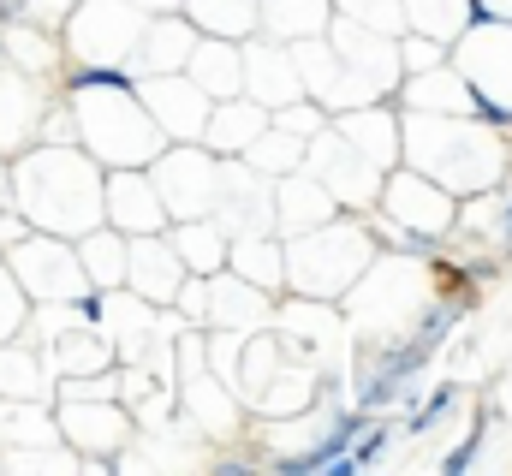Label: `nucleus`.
Here are the masks:
<instances>
[{
	"label": "nucleus",
	"instance_id": "nucleus-1",
	"mask_svg": "<svg viewBox=\"0 0 512 476\" xmlns=\"http://www.w3.org/2000/svg\"><path fill=\"white\" fill-rule=\"evenodd\" d=\"M459 316H465V304H447V298H441V304H429V316H423L417 340L435 352V346H441V334H453V322H459Z\"/></svg>",
	"mask_w": 512,
	"mask_h": 476
},
{
	"label": "nucleus",
	"instance_id": "nucleus-2",
	"mask_svg": "<svg viewBox=\"0 0 512 476\" xmlns=\"http://www.w3.org/2000/svg\"><path fill=\"white\" fill-rule=\"evenodd\" d=\"M72 90H131V78L120 66H78L72 72Z\"/></svg>",
	"mask_w": 512,
	"mask_h": 476
},
{
	"label": "nucleus",
	"instance_id": "nucleus-3",
	"mask_svg": "<svg viewBox=\"0 0 512 476\" xmlns=\"http://www.w3.org/2000/svg\"><path fill=\"white\" fill-rule=\"evenodd\" d=\"M453 405H459V387H435V399L411 417V435H429V423H435V417H447Z\"/></svg>",
	"mask_w": 512,
	"mask_h": 476
},
{
	"label": "nucleus",
	"instance_id": "nucleus-4",
	"mask_svg": "<svg viewBox=\"0 0 512 476\" xmlns=\"http://www.w3.org/2000/svg\"><path fill=\"white\" fill-rule=\"evenodd\" d=\"M477 447H483V423H477V429H471V435H465V441H459V447L447 453V459H441V471H447V476L471 471V459H477Z\"/></svg>",
	"mask_w": 512,
	"mask_h": 476
},
{
	"label": "nucleus",
	"instance_id": "nucleus-5",
	"mask_svg": "<svg viewBox=\"0 0 512 476\" xmlns=\"http://www.w3.org/2000/svg\"><path fill=\"white\" fill-rule=\"evenodd\" d=\"M387 435H393V429H387V423H376V429H370V435H364V447H352V453H346V459H352V465H358V471H364V465H370V459H376V453H382V447H387Z\"/></svg>",
	"mask_w": 512,
	"mask_h": 476
},
{
	"label": "nucleus",
	"instance_id": "nucleus-6",
	"mask_svg": "<svg viewBox=\"0 0 512 476\" xmlns=\"http://www.w3.org/2000/svg\"><path fill=\"white\" fill-rule=\"evenodd\" d=\"M78 310H84V316L96 322V316H102V292H84V298H78Z\"/></svg>",
	"mask_w": 512,
	"mask_h": 476
},
{
	"label": "nucleus",
	"instance_id": "nucleus-7",
	"mask_svg": "<svg viewBox=\"0 0 512 476\" xmlns=\"http://www.w3.org/2000/svg\"><path fill=\"white\" fill-rule=\"evenodd\" d=\"M501 238H507V250H512V203L501 209Z\"/></svg>",
	"mask_w": 512,
	"mask_h": 476
}]
</instances>
